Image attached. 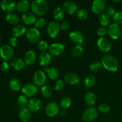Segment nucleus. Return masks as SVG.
<instances>
[{
	"label": "nucleus",
	"mask_w": 122,
	"mask_h": 122,
	"mask_svg": "<svg viewBox=\"0 0 122 122\" xmlns=\"http://www.w3.org/2000/svg\"><path fill=\"white\" fill-rule=\"evenodd\" d=\"M21 91L25 95L28 97L34 96L38 92V88L36 85L32 83L25 84L21 89Z\"/></svg>",
	"instance_id": "obj_13"
},
{
	"label": "nucleus",
	"mask_w": 122,
	"mask_h": 122,
	"mask_svg": "<svg viewBox=\"0 0 122 122\" xmlns=\"http://www.w3.org/2000/svg\"><path fill=\"white\" fill-rule=\"evenodd\" d=\"M46 25V20L44 19V18H39L36 20L35 23V28L39 29H41Z\"/></svg>",
	"instance_id": "obj_39"
},
{
	"label": "nucleus",
	"mask_w": 122,
	"mask_h": 122,
	"mask_svg": "<svg viewBox=\"0 0 122 122\" xmlns=\"http://www.w3.org/2000/svg\"><path fill=\"white\" fill-rule=\"evenodd\" d=\"M26 36L27 41L30 43L35 44L39 42L41 38L40 32L38 29L32 27L28 29L26 33Z\"/></svg>",
	"instance_id": "obj_5"
},
{
	"label": "nucleus",
	"mask_w": 122,
	"mask_h": 122,
	"mask_svg": "<svg viewBox=\"0 0 122 122\" xmlns=\"http://www.w3.org/2000/svg\"><path fill=\"white\" fill-rule=\"evenodd\" d=\"M77 17L81 20H86L88 17V11L85 9H79L77 11Z\"/></svg>",
	"instance_id": "obj_37"
},
{
	"label": "nucleus",
	"mask_w": 122,
	"mask_h": 122,
	"mask_svg": "<svg viewBox=\"0 0 122 122\" xmlns=\"http://www.w3.org/2000/svg\"><path fill=\"white\" fill-rule=\"evenodd\" d=\"M113 2H120V0H117V1H115V0H113Z\"/></svg>",
	"instance_id": "obj_50"
},
{
	"label": "nucleus",
	"mask_w": 122,
	"mask_h": 122,
	"mask_svg": "<svg viewBox=\"0 0 122 122\" xmlns=\"http://www.w3.org/2000/svg\"><path fill=\"white\" fill-rule=\"evenodd\" d=\"M0 6L2 11L8 14L14 11L15 8L16 7V4L14 1L11 0H4L0 3Z\"/></svg>",
	"instance_id": "obj_14"
},
{
	"label": "nucleus",
	"mask_w": 122,
	"mask_h": 122,
	"mask_svg": "<svg viewBox=\"0 0 122 122\" xmlns=\"http://www.w3.org/2000/svg\"><path fill=\"white\" fill-rule=\"evenodd\" d=\"M33 81L36 85L44 86L46 82V75L42 70H37L33 74Z\"/></svg>",
	"instance_id": "obj_8"
},
{
	"label": "nucleus",
	"mask_w": 122,
	"mask_h": 122,
	"mask_svg": "<svg viewBox=\"0 0 122 122\" xmlns=\"http://www.w3.org/2000/svg\"><path fill=\"white\" fill-rule=\"evenodd\" d=\"M79 77L75 73H69L64 76V81L70 85H75L79 82Z\"/></svg>",
	"instance_id": "obj_20"
},
{
	"label": "nucleus",
	"mask_w": 122,
	"mask_h": 122,
	"mask_svg": "<svg viewBox=\"0 0 122 122\" xmlns=\"http://www.w3.org/2000/svg\"><path fill=\"white\" fill-rule=\"evenodd\" d=\"M17 102L21 108H26V106H27L28 101L27 97L25 95H20L17 99Z\"/></svg>",
	"instance_id": "obj_36"
},
{
	"label": "nucleus",
	"mask_w": 122,
	"mask_h": 122,
	"mask_svg": "<svg viewBox=\"0 0 122 122\" xmlns=\"http://www.w3.org/2000/svg\"><path fill=\"white\" fill-rule=\"evenodd\" d=\"M101 64L108 71L114 72L119 68V62L113 56L105 55L101 58Z\"/></svg>",
	"instance_id": "obj_1"
},
{
	"label": "nucleus",
	"mask_w": 122,
	"mask_h": 122,
	"mask_svg": "<svg viewBox=\"0 0 122 122\" xmlns=\"http://www.w3.org/2000/svg\"><path fill=\"white\" fill-rule=\"evenodd\" d=\"M1 36H0V43H1Z\"/></svg>",
	"instance_id": "obj_51"
},
{
	"label": "nucleus",
	"mask_w": 122,
	"mask_h": 122,
	"mask_svg": "<svg viewBox=\"0 0 122 122\" xmlns=\"http://www.w3.org/2000/svg\"><path fill=\"white\" fill-rule=\"evenodd\" d=\"M9 86L10 89L14 91H18L23 88L22 83L18 78L11 79L9 82Z\"/></svg>",
	"instance_id": "obj_23"
},
{
	"label": "nucleus",
	"mask_w": 122,
	"mask_h": 122,
	"mask_svg": "<svg viewBox=\"0 0 122 122\" xmlns=\"http://www.w3.org/2000/svg\"><path fill=\"white\" fill-rule=\"evenodd\" d=\"M83 52V48L81 45H76L71 50V54L75 57H79Z\"/></svg>",
	"instance_id": "obj_33"
},
{
	"label": "nucleus",
	"mask_w": 122,
	"mask_h": 122,
	"mask_svg": "<svg viewBox=\"0 0 122 122\" xmlns=\"http://www.w3.org/2000/svg\"><path fill=\"white\" fill-rule=\"evenodd\" d=\"M37 60V54L33 50L27 51L24 56V62L27 65H32Z\"/></svg>",
	"instance_id": "obj_16"
},
{
	"label": "nucleus",
	"mask_w": 122,
	"mask_h": 122,
	"mask_svg": "<svg viewBox=\"0 0 122 122\" xmlns=\"http://www.w3.org/2000/svg\"><path fill=\"white\" fill-rule=\"evenodd\" d=\"M19 117L22 122H28L30 120L32 114L28 108H22L19 112Z\"/></svg>",
	"instance_id": "obj_21"
},
{
	"label": "nucleus",
	"mask_w": 122,
	"mask_h": 122,
	"mask_svg": "<svg viewBox=\"0 0 122 122\" xmlns=\"http://www.w3.org/2000/svg\"><path fill=\"white\" fill-rule=\"evenodd\" d=\"M53 15L57 21H61L65 17V12L61 7H57L54 10Z\"/></svg>",
	"instance_id": "obj_28"
},
{
	"label": "nucleus",
	"mask_w": 122,
	"mask_h": 122,
	"mask_svg": "<svg viewBox=\"0 0 122 122\" xmlns=\"http://www.w3.org/2000/svg\"><path fill=\"white\" fill-rule=\"evenodd\" d=\"M98 110L102 114H106L110 112V106H108V104L106 103H102L98 106Z\"/></svg>",
	"instance_id": "obj_40"
},
{
	"label": "nucleus",
	"mask_w": 122,
	"mask_h": 122,
	"mask_svg": "<svg viewBox=\"0 0 122 122\" xmlns=\"http://www.w3.org/2000/svg\"><path fill=\"white\" fill-rule=\"evenodd\" d=\"M101 66H102V64L100 62L97 61H95L92 62L90 64L89 69L93 72H97V71H99L101 69Z\"/></svg>",
	"instance_id": "obj_38"
},
{
	"label": "nucleus",
	"mask_w": 122,
	"mask_h": 122,
	"mask_svg": "<svg viewBox=\"0 0 122 122\" xmlns=\"http://www.w3.org/2000/svg\"><path fill=\"white\" fill-rule=\"evenodd\" d=\"M38 61L42 66L45 67L48 66L52 61L51 55L47 52H43L38 57Z\"/></svg>",
	"instance_id": "obj_18"
},
{
	"label": "nucleus",
	"mask_w": 122,
	"mask_h": 122,
	"mask_svg": "<svg viewBox=\"0 0 122 122\" xmlns=\"http://www.w3.org/2000/svg\"><path fill=\"white\" fill-rule=\"evenodd\" d=\"M42 102L41 100L38 98L30 99L28 101L27 107L30 111L32 112H38L41 108Z\"/></svg>",
	"instance_id": "obj_19"
},
{
	"label": "nucleus",
	"mask_w": 122,
	"mask_h": 122,
	"mask_svg": "<svg viewBox=\"0 0 122 122\" xmlns=\"http://www.w3.org/2000/svg\"><path fill=\"white\" fill-rule=\"evenodd\" d=\"M98 114V110L94 107H89L85 110L82 114V119L85 122H91L97 119Z\"/></svg>",
	"instance_id": "obj_3"
},
{
	"label": "nucleus",
	"mask_w": 122,
	"mask_h": 122,
	"mask_svg": "<svg viewBox=\"0 0 122 122\" xmlns=\"http://www.w3.org/2000/svg\"><path fill=\"white\" fill-rule=\"evenodd\" d=\"M30 9L33 14L43 15L47 12L48 4L45 0H35L31 3Z\"/></svg>",
	"instance_id": "obj_2"
},
{
	"label": "nucleus",
	"mask_w": 122,
	"mask_h": 122,
	"mask_svg": "<svg viewBox=\"0 0 122 122\" xmlns=\"http://www.w3.org/2000/svg\"><path fill=\"white\" fill-rule=\"evenodd\" d=\"M106 14L108 16H113L116 14V10L114 7L112 5H109L106 8Z\"/></svg>",
	"instance_id": "obj_45"
},
{
	"label": "nucleus",
	"mask_w": 122,
	"mask_h": 122,
	"mask_svg": "<svg viewBox=\"0 0 122 122\" xmlns=\"http://www.w3.org/2000/svg\"><path fill=\"white\" fill-rule=\"evenodd\" d=\"M9 44L11 45V46H13V47L17 46L18 44H19V40H18L17 38L13 36L10 38Z\"/></svg>",
	"instance_id": "obj_47"
},
{
	"label": "nucleus",
	"mask_w": 122,
	"mask_h": 122,
	"mask_svg": "<svg viewBox=\"0 0 122 122\" xmlns=\"http://www.w3.org/2000/svg\"><path fill=\"white\" fill-rule=\"evenodd\" d=\"M106 2L104 0H95L92 4V10L95 14H102V12L106 10Z\"/></svg>",
	"instance_id": "obj_9"
},
{
	"label": "nucleus",
	"mask_w": 122,
	"mask_h": 122,
	"mask_svg": "<svg viewBox=\"0 0 122 122\" xmlns=\"http://www.w3.org/2000/svg\"><path fill=\"white\" fill-rule=\"evenodd\" d=\"M122 29L119 25L116 23L112 24L108 27V33L111 38L116 40L122 35Z\"/></svg>",
	"instance_id": "obj_7"
},
{
	"label": "nucleus",
	"mask_w": 122,
	"mask_h": 122,
	"mask_svg": "<svg viewBox=\"0 0 122 122\" xmlns=\"http://www.w3.org/2000/svg\"><path fill=\"white\" fill-rule=\"evenodd\" d=\"M70 39L71 41L76 45H81L83 41V36L82 33L78 30H73L70 33Z\"/></svg>",
	"instance_id": "obj_17"
},
{
	"label": "nucleus",
	"mask_w": 122,
	"mask_h": 122,
	"mask_svg": "<svg viewBox=\"0 0 122 122\" xmlns=\"http://www.w3.org/2000/svg\"><path fill=\"white\" fill-rule=\"evenodd\" d=\"M44 70L47 73L48 76L52 80H55L57 79L59 75L58 70L55 67H51L50 68H48L47 67H46Z\"/></svg>",
	"instance_id": "obj_29"
},
{
	"label": "nucleus",
	"mask_w": 122,
	"mask_h": 122,
	"mask_svg": "<svg viewBox=\"0 0 122 122\" xmlns=\"http://www.w3.org/2000/svg\"><path fill=\"white\" fill-rule=\"evenodd\" d=\"M60 25L57 21H51L46 30L47 35L50 38H55L60 30Z\"/></svg>",
	"instance_id": "obj_6"
},
{
	"label": "nucleus",
	"mask_w": 122,
	"mask_h": 122,
	"mask_svg": "<svg viewBox=\"0 0 122 122\" xmlns=\"http://www.w3.org/2000/svg\"><path fill=\"white\" fill-rule=\"evenodd\" d=\"M30 7L29 2L26 0H22L18 2L16 4V8L18 11L20 13H26Z\"/></svg>",
	"instance_id": "obj_24"
},
{
	"label": "nucleus",
	"mask_w": 122,
	"mask_h": 122,
	"mask_svg": "<svg viewBox=\"0 0 122 122\" xmlns=\"http://www.w3.org/2000/svg\"><path fill=\"white\" fill-rule=\"evenodd\" d=\"M14 55V49L10 45H4L0 48V56L5 61L11 60Z\"/></svg>",
	"instance_id": "obj_4"
},
{
	"label": "nucleus",
	"mask_w": 122,
	"mask_h": 122,
	"mask_svg": "<svg viewBox=\"0 0 122 122\" xmlns=\"http://www.w3.org/2000/svg\"><path fill=\"white\" fill-rule=\"evenodd\" d=\"M84 101L88 106L92 107L96 102L97 97L94 93L91 92H89L85 95Z\"/></svg>",
	"instance_id": "obj_27"
},
{
	"label": "nucleus",
	"mask_w": 122,
	"mask_h": 122,
	"mask_svg": "<svg viewBox=\"0 0 122 122\" xmlns=\"http://www.w3.org/2000/svg\"><path fill=\"white\" fill-rule=\"evenodd\" d=\"M1 69L3 72H8L9 70H10V66L9 63H7V61H4L1 64Z\"/></svg>",
	"instance_id": "obj_46"
},
{
	"label": "nucleus",
	"mask_w": 122,
	"mask_h": 122,
	"mask_svg": "<svg viewBox=\"0 0 122 122\" xmlns=\"http://www.w3.org/2000/svg\"><path fill=\"white\" fill-rule=\"evenodd\" d=\"M11 65L16 70H20L25 67V62L20 58H13L11 60Z\"/></svg>",
	"instance_id": "obj_26"
},
{
	"label": "nucleus",
	"mask_w": 122,
	"mask_h": 122,
	"mask_svg": "<svg viewBox=\"0 0 122 122\" xmlns=\"http://www.w3.org/2000/svg\"><path fill=\"white\" fill-rule=\"evenodd\" d=\"M97 33L98 36H103L106 35L107 33H108V28H107L106 27H100L98 29L97 31Z\"/></svg>",
	"instance_id": "obj_44"
},
{
	"label": "nucleus",
	"mask_w": 122,
	"mask_h": 122,
	"mask_svg": "<svg viewBox=\"0 0 122 122\" xmlns=\"http://www.w3.org/2000/svg\"><path fill=\"white\" fill-rule=\"evenodd\" d=\"M98 21L104 27H106L108 26L110 23V17L106 13H102L100 15L98 18Z\"/></svg>",
	"instance_id": "obj_32"
},
{
	"label": "nucleus",
	"mask_w": 122,
	"mask_h": 122,
	"mask_svg": "<svg viewBox=\"0 0 122 122\" xmlns=\"http://www.w3.org/2000/svg\"><path fill=\"white\" fill-rule=\"evenodd\" d=\"M97 79L93 75H89L85 80V85L88 88H92L95 86L96 83Z\"/></svg>",
	"instance_id": "obj_34"
},
{
	"label": "nucleus",
	"mask_w": 122,
	"mask_h": 122,
	"mask_svg": "<svg viewBox=\"0 0 122 122\" xmlns=\"http://www.w3.org/2000/svg\"><path fill=\"white\" fill-rule=\"evenodd\" d=\"M26 32V27L22 25H17L12 30L13 35L15 38L21 36Z\"/></svg>",
	"instance_id": "obj_25"
},
{
	"label": "nucleus",
	"mask_w": 122,
	"mask_h": 122,
	"mask_svg": "<svg viewBox=\"0 0 122 122\" xmlns=\"http://www.w3.org/2000/svg\"><path fill=\"white\" fill-rule=\"evenodd\" d=\"M63 9L67 14L71 15L76 13L77 10V7L73 1H66L63 4Z\"/></svg>",
	"instance_id": "obj_15"
},
{
	"label": "nucleus",
	"mask_w": 122,
	"mask_h": 122,
	"mask_svg": "<svg viewBox=\"0 0 122 122\" xmlns=\"http://www.w3.org/2000/svg\"><path fill=\"white\" fill-rule=\"evenodd\" d=\"M97 46L99 50L102 52H107L110 50L112 44L109 39L107 38L101 37L97 41Z\"/></svg>",
	"instance_id": "obj_10"
},
{
	"label": "nucleus",
	"mask_w": 122,
	"mask_h": 122,
	"mask_svg": "<svg viewBox=\"0 0 122 122\" xmlns=\"http://www.w3.org/2000/svg\"><path fill=\"white\" fill-rule=\"evenodd\" d=\"M41 94L45 98H49L52 95V89L50 86L44 85L41 88Z\"/></svg>",
	"instance_id": "obj_31"
},
{
	"label": "nucleus",
	"mask_w": 122,
	"mask_h": 122,
	"mask_svg": "<svg viewBox=\"0 0 122 122\" xmlns=\"http://www.w3.org/2000/svg\"><path fill=\"white\" fill-rule=\"evenodd\" d=\"M65 114H66V112H65V111H64V110H62L61 112H60V115L62 116H63L65 115Z\"/></svg>",
	"instance_id": "obj_49"
},
{
	"label": "nucleus",
	"mask_w": 122,
	"mask_h": 122,
	"mask_svg": "<svg viewBox=\"0 0 122 122\" xmlns=\"http://www.w3.org/2000/svg\"><path fill=\"white\" fill-rule=\"evenodd\" d=\"M49 52L53 56H58L65 50V46L61 43H55L49 46Z\"/></svg>",
	"instance_id": "obj_11"
},
{
	"label": "nucleus",
	"mask_w": 122,
	"mask_h": 122,
	"mask_svg": "<svg viewBox=\"0 0 122 122\" xmlns=\"http://www.w3.org/2000/svg\"><path fill=\"white\" fill-rule=\"evenodd\" d=\"M71 105V100L69 97H64L61 99L60 102V106L61 108L63 110H66L69 108Z\"/></svg>",
	"instance_id": "obj_35"
},
{
	"label": "nucleus",
	"mask_w": 122,
	"mask_h": 122,
	"mask_svg": "<svg viewBox=\"0 0 122 122\" xmlns=\"http://www.w3.org/2000/svg\"><path fill=\"white\" fill-rule=\"evenodd\" d=\"M113 19L116 23L117 25H122V11H119L116 13L113 16Z\"/></svg>",
	"instance_id": "obj_41"
},
{
	"label": "nucleus",
	"mask_w": 122,
	"mask_h": 122,
	"mask_svg": "<svg viewBox=\"0 0 122 122\" xmlns=\"http://www.w3.org/2000/svg\"><path fill=\"white\" fill-rule=\"evenodd\" d=\"M23 21L25 23L26 25H31L35 23L36 20V16L34 14L32 13H30V12H26V13H24L21 17Z\"/></svg>",
	"instance_id": "obj_22"
},
{
	"label": "nucleus",
	"mask_w": 122,
	"mask_h": 122,
	"mask_svg": "<svg viewBox=\"0 0 122 122\" xmlns=\"http://www.w3.org/2000/svg\"><path fill=\"white\" fill-rule=\"evenodd\" d=\"M6 20L9 24L12 25H17L20 21L19 17L14 13H10L6 16Z\"/></svg>",
	"instance_id": "obj_30"
},
{
	"label": "nucleus",
	"mask_w": 122,
	"mask_h": 122,
	"mask_svg": "<svg viewBox=\"0 0 122 122\" xmlns=\"http://www.w3.org/2000/svg\"><path fill=\"white\" fill-rule=\"evenodd\" d=\"M70 27V25L68 21H63L60 25V29L63 30H67Z\"/></svg>",
	"instance_id": "obj_48"
},
{
	"label": "nucleus",
	"mask_w": 122,
	"mask_h": 122,
	"mask_svg": "<svg viewBox=\"0 0 122 122\" xmlns=\"http://www.w3.org/2000/svg\"><path fill=\"white\" fill-rule=\"evenodd\" d=\"M60 112V107L56 102H49L45 108V114L49 117H54Z\"/></svg>",
	"instance_id": "obj_12"
},
{
	"label": "nucleus",
	"mask_w": 122,
	"mask_h": 122,
	"mask_svg": "<svg viewBox=\"0 0 122 122\" xmlns=\"http://www.w3.org/2000/svg\"><path fill=\"white\" fill-rule=\"evenodd\" d=\"M64 86V82L62 80H58L54 83V88L56 91H60Z\"/></svg>",
	"instance_id": "obj_43"
},
{
	"label": "nucleus",
	"mask_w": 122,
	"mask_h": 122,
	"mask_svg": "<svg viewBox=\"0 0 122 122\" xmlns=\"http://www.w3.org/2000/svg\"><path fill=\"white\" fill-rule=\"evenodd\" d=\"M38 47L39 50L41 51H45L48 49H49L48 44L45 41H42L39 42L38 45Z\"/></svg>",
	"instance_id": "obj_42"
}]
</instances>
